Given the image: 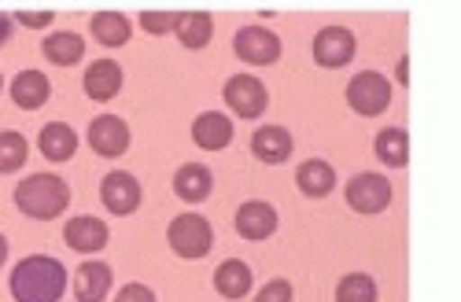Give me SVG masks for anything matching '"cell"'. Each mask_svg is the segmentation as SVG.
<instances>
[{
	"mask_svg": "<svg viewBox=\"0 0 461 302\" xmlns=\"http://www.w3.org/2000/svg\"><path fill=\"white\" fill-rule=\"evenodd\" d=\"M336 302H376V280L369 273H348L336 284Z\"/></svg>",
	"mask_w": 461,
	"mask_h": 302,
	"instance_id": "obj_26",
	"label": "cell"
},
{
	"mask_svg": "<svg viewBox=\"0 0 461 302\" xmlns=\"http://www.w3.org/2000/svg\"><path fill=\"white\" fill-rule=\"evenodd\" d=\"M255 302H292V284L288 280H270L255 295Z\"/></svg>",
	"mask_w": 461,
	"mask_h": 302,
	"instance_id": "obj_29",
	"label": "cell"
},
{
	"mask_svg": "<svg viewBox=\"0 0 461 302\" xmlns=\"http://www.w3.org/2000/svg\"><path fill=\"white\" fill-rule=\"evenodd\" d=\"M314 59L318 67H329V70L348 67L355 59V33L348 26H325L314 37Z\"/></svg>",
	"mask_w": 461,
	"mask_h": 302,
	"instance_id": "obj_9",
	"label": "cell"
},
{
	"mask_svg": "<svg viewBox=\"0 0 461 302\" xmlns=\"http://www.w3.org/2000/svg\"><path fill=\"white\" fill-rule=\"evenodd\" d=\"M82 85H86V96H89V100L107 103V100L119 96V89H122V67L114 63V59H96V63L86 70Z\"/></svg>",
	"mask_w": 461,
	"mask_h": 302,
	"instance_id": "obj_13",
	"label": "cell"
},
{
	"mask_svg": "<svg viewBox=\"0 0 461 302\" xmlns=\"http://www.w3.org/2000/svg\"><path fill=\"white\" fill-rule=\"evenodd\" d=\"M15 207H19L26 218L52 221V218H59V214L70 207V188H67V181L56 177V173H33V177H26V181L15 188Z\"/></svg>",
	"mask_w": 461,
	"mask_h": 302,
	"instance_id": "obj_2",
	"label": "cell"
},
{
	"mask_svg": "<svg viewBox=\"0 0 461 302\" xmlns=\"http://www.w3.org/2000/svg\"><path fill=\"white\" fill-rule=\"evenodd\" d=\"M49 96H52V85H49V78H45L41 70H23L19 78L12 82V100H15V107H23V111L45 107Z\"/></svg>",
	"mask_w": 461,
	"mask_h": 302,
	"instance_id": "obj_18",
	"label": "cell"
},
{
	"mask_svg": "<svg viewBox=\"0 0 461 302\" xmlns=\"http://www.w3.org/2000/svg\"><path fill=\"white\" fill-rule=\"evenodd\" d=\"M0 89H5V78H0Z\"/></svg>",
	"mask_w": 461,
	"mask_h": 302,
	"instance_id": "obj_34",
	"label": "cell"
},
{
	"mask_svg": "<svg viewBox=\"0 0 461 302\" xmlns=\"http://www.w3.org/2000/svg\"><path fill=\"white\" fill-rule=\"evenodd\" d=\"M174 33L185 49H207L214 37V19H211V12H177Z\"/></svg>",
	"mask_w": 461,
	"mask_h": 302,
	"instance_id": "obj_19",
	"label": "cell"
},
{
	"mask_svg": "<svg viewBox=\"0 0 461 302\" xmlns=\"http://www.w3.org/2000/svg\"><path fill=\"white\" fill-rule=\"evenodd\" d=\"M89 147L100 159H119L130 147V126L119 115H100L89 122Z\"/></svg>",
	"mask_w": 461,
	"mask_h": 302,
	"instance_id": "obj_8",
	"label": "cell"
},
{
	"mask_svg": "<svg viewBox=\"0 0 461 302\" xmlns=\"http://www.w3.org/2000/svg\"><path fill=\"white\" fill-rule=\"evenodd\" d=\"M167 244L181 258H203V254H211L214 229H211V221L203 214H177L170 221V229H167Z\"/></svg>",
	"mask_w": 461,
	"mask_h": 302,
	"instance_id": "obj_3",
	"label": "cell"
},
{
	"mask_svg": "<svg viewBox=\"0 0 461 302\" xmlns=\"http://www.w3.org/2000/svg\"><path fill=\"white\" fill-rule=\"evenodd\" d=\"M392 203V184L380 173H355L348 184V207L358 214H380Z\"/></svg>",
	"mask_w": 461,
	"mask_h": 302,
	"instance_id": "obj_7",
	"label": "cell"
},
{
	"mask_svg": "<svg viewBox=\"0 0 461 302\" xmlns=\"http://www.w3.org/2000/svg\"><path fill=\"white\" fill-rule=\"evenodd\" d=\"M89 26H93V37L107 49H122L130 41V33H133V26L122 12H100V15H93Z\"/></svg>",
	"mask_w": 461,
	"mask_h": 302,
	"instance_id": "obj_25",
	"label": "cell"
},
{
	"mask_svg": "<svg viewBox=\"0 0 461 302\" xmlns=\"http://www.w3.org/2000/svg\"><path fill=\"white\" fill-rule=\"evenodd\" d=\"M295 184H299V192L303 196H311V200H321L329 196L332 188H336V170L325 163V159H306L295 173Z\"/></svg>",
	"mask_w": 461,
	"mask_h": 302,
	"instance_id": "obj_21",
	"label": "cell"
},
{
	"mask_svg": "<svg viewBox=\"0 0 461 302\" xmlns=\"http://www.w3.org/2000/svg\"><path fill=\"white\" fill-rule=\"evenodd\" d=\"M211 188H214V173L203 163H188L174 173V192L185 203H203L211 196Z\"/></svg>",
	"mask_w": 461,
	"mask_h": 302,
	"instance_id": "obj_17",
	"label": "cell"
},
{
	"mask_svg": "<svg viewBox=\"0 0 461 302\" xmlns=\"http://www.w3.org/2000/svg\"><path fill=\"white\" fill-rule=\"evenodd\" d=\"M174 22H177V12H144L140 15V26L148 33H156V37H163L167 30H174Z\"/></svg>",
	"mask_w": 461,
	"mask_h": 302,
	"instance_id": "obj_28",
	"label": "cell"
},
{
	"mask_svg": "<svg viewBox=\"0 0 461 302\" xmlns=\"http://www.w3.org/2000/svg\"><path fill=\"white\" fill-rule=\"evenodd\" d=\"M8 37H12V19H8L5 12H0V45H5Z\"/></svg>",
	"mask_w": 461,
	"mask_h": 302,
	"instance_id": "obj_32",
	"label": "cell"
},
{
	"mask_svg": "<svg viewBox=\"0 0 461 302\" xmlns=\"http://www.w3.org/2000/svg\"><path fill=\"white\" fill-rule=\"evenodd\" d=\"M225 103L233 115L240 119H258L266 107H270V93H266V85L255 78V74H233V78L225 82Z\"/></svg>",
	"mask_w": 461,
	"mask_h": 302,
	"instance_id": "obj_5",
	"label": "cell"
},
{
	"mask_svg": "<svg viewBox=\"0 0 461 302\" xmlns=\"http://www.w3.org/2000/svg\"><path fill=\"white\" fill-rule=\"evenodd\" d=\"M192 140H196V147H203V151H221V147L233 144V122L225 115H218V111H203V115L192 122Z\"/></svg>",
	"mask_w": 461,
	"mask_h": 302,
	"instance_id": "obj_16",
	"label": "cell"
},
{
	"mask_svg": "<svg viewBox=\"0 0 461 302\" xmlns=\"http://www.w3.org/2000/svg\"><path fill=\"white\" fill-rule=\"evenodd\" d=\"M8 262V240H5V233H0V266Z\"/></svg>",
	"mask_w": 461,
	"mask_h": 302,
	"instance_id": "obj_33",
	"label": "cell"
},
{
	"mask_svg": "<svg viewBox=\"0 0 461 302\" xmlns=\"http://www.w3.org/2000/svg\"><path fill=\"white\" fill-rule=\"evenodd\" d=\"M45 59L56 63V67H74L82 56H86V37H78L74 30H59V33H49L45 37Z\"/></svg>",
	"mask_w": 461,
	"mask_h": 302,
	"instance_id": "obj_23",
	"label": "cell"
},
{
	"mask_svg": "<svg viewBox=\"0 0 461 302\" xmlns=\"http://www.w3.org/2000/svg\"><path fill=\"white\" fill-rule=\"evenodd\" d=\"M107 225L93 214H78V218H70L67 221V229H63V240L67 247L74 251H82V254H93V251H104L107 247Z\"/></svg>",
	"mask_w": 461,
	"mask_h": 302,
	"instance_id": "obj_11",
	"label": "cell"
},
{
	"mask_svg": "<svg viewBox=\"0 0 461 302\" xmlns=\"http://www.w3.org/2000/svg\"><path fill=\"white\" fill-rule=\"evenodd\" d=\"M26 163V137L5 129L0 133V173H12Z\"/></svg>",
	"mask_w": 461,
	"mask_h": 302,
	"instance_id": "obj_27",
	"label": "cell"
},
{
	"mask_svg": "<svg viewBox=\"0 0 461 302\" xmlns=\"http://www.w3.org/2000/svg\"><path fill=\"white\" fill-rule=\"evenodd\" d=\"M233 52H237V59L255 63V67L277 63L281 59V37L270 33V30H262V26H244L233 37Z\"/></svg>",
	"mask_w": 461,
	"mask_h": 302,
	"instance_id": "obj_6",
	"label": "cell"
},
{
	"mask_svg": "<svg viewBox=\"0 0 461 302\" xmlns=\"http://www.w3.org/2000/svg\"><path fill=\"white\" fill-rule=\"evenodd\" d=\"M373 147H376V159H380L384 166L402 170V166L410 163V133H406V129H399V126L380 129Z\"/></svg>",
	"mask_w": 461,
	"mask_h": 302,
	"instance_id": "obj_24",
	"label": "cell"
},
{
	"mask_svg": "<svg viewBox=\"0 0 461 302\" xmlns=\"http://www.w3.org/2000/svg\"><path fill=\"white\" fill-rule=\"evenodd\" d=\"M52 12H15L12 15V22H19V26H30V30H45V26H52Z\"/></svg>",
	"mask_w": 461,
	"mask_h": 302,
	"instance_id": "obj_30",
	"label": "cell"
},
{
	"mask_svg": "<svg viewBox=\"0 0 461 302\" xmlns=\"http://www.w3.org/2000/svg\"><path fill=\"white\" fill-rule=\"evenodd\" d=\"M100 196H104V207L111 214L126 218V214H133L140 207V181L133 173H126V170H114V173L104 177Z\"/></svg>",
	"mask_w": 461,
	"mask_h": 302,
	"instance_id": "obj_10",
	"label": "cell"
},
{
	"mask_svg": "<svg viewBox=\"0 0 461 302\" xmlns=\"http://www.w3.org/2000/svg\"><path fill=\"white\" fill-rule=\"evenodd\" d=\"M251 280H255V273H251L248 262H240V258L221 262L218 273H214V288H218V295H225V298H244V295L251 291Z\"/></svg>",
	"mask_w": 461,
	"mask_h": 302,
	"instance_id": "obj_22",
	"label": "cell"
},
{
	"mask_svg": "<svg viewBox=\"0 0 461 302\" xmlns=\"http://www.w3.org/2000/svg\"><path fill=\"white\" fill-rule=\"evenodd\" d=\"M114 273L104 266V262H82L78 273H74V298L78 302H104L111 291Z\"/></svg>",
	"mask_w": 461,
	"mask_h": 302,
	"instance_id": "obj_15",
	"label": "cell"
},
{
	"mask_svg": "<svg viewBox=\"0 0 461 302\" xmlns=\"http://www.w3.org/2000/svg\"><path fill=\"white\" fill-rule=\"evenodd\" d=\"M37 147H41V155L52 159V163H67L74 159V151H78V133L63 122H49L37 137Z\"/></svg>",
	"mask_w": 461,
	"mask_h": 302,
	"instance_id": "obj_20",
	"label": "cell"
},
{
	"mask_svg": "<svg viewBox=\"0 0 461 302\" xmlns=\"http://www.w3.org/2000/svg\"><path fill=\"white\" fill-rule=\"evenodd\" d=\"M67 291V270L52 254H30L12 270L15 302H59Z\"/></svg>",
	"mask_w": 461,
	"mask_h": 302,
	"instance_id": "obj_1",
	"label": "cell"
},
{
	"mask_svg": "<svg viewBox=\"0 0 461 302\" xmlns=\"http://www.w3.org/2000/svg\"><path fill=\"white\" fill-rule=\"evenodd\" d=\"M237 233L244 240H266L277 233V210L262 200H248L240 210H237Z\"/></svg>",
	"mask_w": 461,
	"mask_h": 302,
	"instance_id": "obj_12",
	"label": "cell"
},
{
	"mask_svg": "<svg viewBox=\"0 0 461 302\" xmlns=\"http://www.w3.org/2000/svg\"><path fill=\"white\" fill-rule=\"evenodd\" d=\"M348 103H351V111H358V115L376 119L392 103V82L376 70H362L348 82Z\"/></svg>",
	"mask_w": 461,
	"mask_h": 302,
	"instance_id": "obj_4",
	"label": "cell"
},
{
	"mask_svg": "<svg viewBox=\"0 0 461 302\" xmlns=\"http://www.w3.org/2000/svg\"><path fill=\"white\" fill-rule=\"evenodd\" d=\"M114 302H156V291H151L148 284H126Z\"/></svg>",
	"mask_w": 461,
	"mask_h": 302,
	"instance_id": "obj_31",
	"label": "cell"
},
{
	"mask_svg": "<svg viewBox=\"0 0 461 302\" xmlns=\"http://www.w3.org/2000/svg\"><path fill=\"white\" fill-rule=\"evenodd\" d=\"M251 151L262 163L281 166V163L292 159V133L285 126H258L255 137H251Z\"/></svg>",
	"mask_w": 461,
	"mask_h": 302,
	"instance_id": "obj_14",
	"label": "cell"
}]
</instances>
